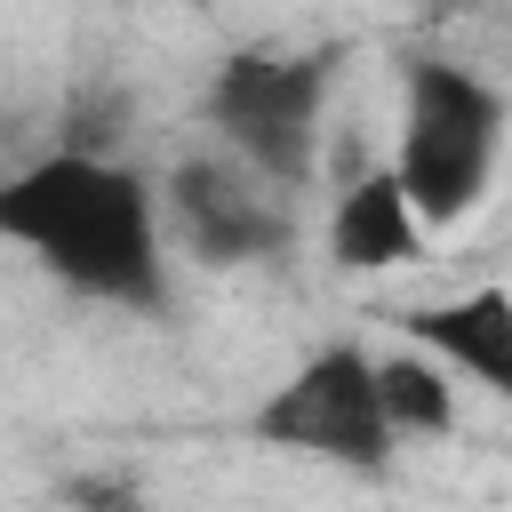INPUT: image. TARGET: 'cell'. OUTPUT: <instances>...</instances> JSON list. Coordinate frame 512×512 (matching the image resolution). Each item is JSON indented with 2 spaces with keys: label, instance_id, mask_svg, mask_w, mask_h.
Instances as JSON below:
<instances>
[{
  "label": "cell",
  "instance_id": "1",
  "mask_svg": "<svg viewBox=\"0 0 512 512\" xmlns=\"http://www.w3.org/2000/svg\"><path fill=\"white\" fill-rule=\"evenodd\" d=\"M0 232L40 256L72 296L160 312L168 304V200L96 144H64L0 184Z\"/></svg>",
  "mask_w": 512,
  "mask_h": 512
},
{
  "label": "cell",
  "instance_id": "5",
  "mask_svg": "<svg viewBox=\"0 0 512 512\" xmlns=\"http://www.w3.org/2000/svg\"><path fill=\"white\" fill-rule=\"evenodd\" d=\"M168 232L232 272V264H280L288 256V184H272L264 168H248L232 144L216 152H184L176 176H168Z\"/></svg>",
  "mask_w": 512,
  "mask_h": 512
},
{
  "label": "cell",
  "instance_id": "3",
  "mask_svg": "<svg viewBox=\"0 0 512 512\" xmlns=\"http://www.w3.org/2000/svg\"><path fill=\"white\" fill-rule=\"evenodd\" d=\"M328 80H336V56L328 48H240V56L216 64L200 112H208L216 144H232L272 184L304 192L312 184V160H320Z\"/></svg>",
  "mask_w": 512,
  "mask_h": 512
},
{
  "label": "cell",
  "instance_id": "8",
  "mask_svg": "<svg viewBox=\"0 0 512 512\" xmlns=\"http://www.w3.org/2000/svg\"><path fill=\"white\" fill-rule=\"evenodd\" d=\"M448 376H456V368H448L432 344H416V336L376 360L384 416H392L400 440H440V432H456V384H448Z\"/></svg>",
  "mask_w": 512,
  "mask_h": 512
},
{
  "label": "cell",
  "instance_id": "4",
  "mask_svg": "<svg viewBox=\"0 0 512 512\" xmlns=\"http://www.w3.org/2000/svg\"><path fill=\"white\" fill-rule=\"evenodd\" d=\"M248 440L280 448V456H320L344 472H384L400 432L384 416V384H376V352L360 344H328L312 360L288 368V384L248 416Z\"/></svg>",
  "mask_w": 512,
  "mask_h": 512
},
{
  "label": "cell",
  "instance_id": "2",
  "mask_svg": "<svg viewBox=\"0 0 512 512\" xmlns=\"http://www.w3.org/2000/svg\"><path fill=\"white\" fill-rule=\"evenodd\" d=\"M504 128H512V112H504V96L472 64H456V56H408L392 168L416 192V208H424L432 232L464 224L488 200L496 160H504Z\"/></svg>",
  "mask_w": 512,
  "mask_h": 512
},
{
  "label": "cell",
  "instance_id": "6",
  "mask_svg": "<svg viewBox=\"0 0 512 512\" xmlns=\"http://www.w3.org/2000/svg\"><path fill=\"white\" fill-rule=\"evenodd\" d=\"M424 240H432V224H424L416 192L400 184V168H360L328 208V264L336 272H400L424 256Z\"/></svg>",
  "mask_w": 512,
  "mask_h": 512
},
{
  "label": "cell",
  "instance_id": "7",
  "mask_svg": "<svg viewBox=\"0 0 512 512\" xmlns=\"http://www.w3.org/2000/svg\"><path fill=\"white\" fill-rule=\"evenodd\" d=\"M392 320H400V336L432 344L464 384L512 400V288H464L440 304H408Z\"/></svg>",
  "mask_w": 512,
  "mask_h": 512
}]
</instances>
